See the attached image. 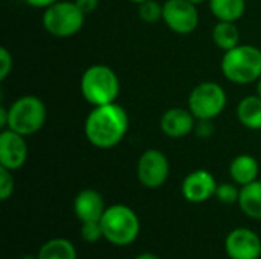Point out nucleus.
<instances>
[{
  "mask_svg": "<svg viewBox=\"0 0 261 259\" xmlns=\"http://www.w3.org/2000/svg\"><path fill=\"white\" fill-rule=\"evenodd\" d=\"M220 69L232 84H254L261 78V49L254 44H239L223 52Z\"/></svg>",
  "mask_w": 261,
  "mask_h": 259,
  "instance_id": "obj_3",
  "label": "nucleus"
},
{
  "mask_svg": "<svg viewBox=\"0 0 261 259\" xmlns=\"http://www.w3.org/2000/svg\"><path fill=\"white\" fill-rule=\"evenodd\" d=\"M73 2L86 15H89L93 11H96V8L99 5V0H73Z\"/></svg>",
  "mask_w": 261,
  "mask_h": 259,
  "instance_id": "obj_27",
  "label": "nucleus"
},
{
  "mask_svg": "<svg viewBox=\"0 0 261 259\" xmlns=\"http://www.w3.org/2000/svg\"><path fill=\"white\" fill-rule=\"evenodd\" d=\"M20 259H38L37 255H23V256H20Z\"/></svg>",
  "mask_w": 261,
  "mask_h": 259,
  "instance_id": "obj_31",
  "label": "nucleus"
},
{
  "mask_svg": "<svg viewBox=\"0 0 261 259\" xmlns=\"http://www.w3.org/2000/svg\"><path fill=\"white\" fill-rule=\"evenodd\" d=\"M257 95L261 96V78L257 81Z\"/></svg>",
  "mask_w": 261,
  "mask_h": 259,
  "instance_id": "obj_33",
  "label": "nucleus"
},
{
  "mask_svg": "<svg viewBox=\"0 0 261 259\" xmlns=\"http://www.w3.org/2000/svg\"><path fill=\"white\" fill-rule=\"evenodd\" d=\"M104 240L116 247H127L133 244L141 232V221L138 214L127 205L116 203L107 206L101 220Z\"/></svg>",
  "mask_w": 261,
  "mask_h": 259,
  "instance_id": "obj_4",
  "label": "nucleus"
},
{
  "mask_svg": "<svg viewBox=\"0 0 261 259\" xmlns=\"http://www.w3.org/2000/svg\"><path fill=\"white\" fill-rule=\"evenodd\" d=\"M47 119L46 104L34 95L17 98L8 107V127L9 130L28 137L38 133Z\"/></svg>",
  "mask_w": 261,
  "mask_h": 259,
  "instance_id": "obj_5",
  "label": "nucleus"
},
{
  "mask_svg": "<svg viewBox=\"0 0 261 259\" xmlns=\"http://www.w3.org/2000/svg\"><path fill=\"white\" fill-rule=\"evenodd\" d=\"M237 205L246 217L261 220V180L240 186V198Z\"/></svg>",
  "mask_w": 261,
  "mask_h": 259,
  "instance_id": "obj_17",
  "label": "nucleus"
},
{
  "mask_svg": "<svg viewBox=\"0 0 261 259\" xmlns=\"http://www.w3.org/2000/svg\"><path fill=\"white\" fill-rule=\"evenodd\" d=\"M208 3L217 21L236 23L246 12V0H208Z\"/></svg>",
  "mask_w": 261,
  "mask_h": 259,
  "instance_id": "obj_18",
  "label": "nucleus"
},
{
  "mask_svg": "<svg viewBox=\"0 0 261 259\" xmlns=\"http://www.w3.org/2000/svg\"><path fill=\"white\" fill-rule=\"evenodd\" d=\"M14 60L6 47H0V81H5L12 72Z\"/></svg>",
  "mask_w": 261,
  "mask_h": 259,
  "instance_id": "obj_25",
  "label": "nucleus"
},
{
  "mask_svg": "<svg viewBox=\"0 0 261 259\" xmlns=\"http://www.w3.org/2000/svg\"><path fill=\"white\" fill-rule=\"evenodd\" d=\"M80 235H81V240L89 244H95L99 240H104V234H102V227H101L99 221L81 223Z\"/></svg>",
  "mask_w": 261,
  "mask_h": 259,
  "instance_id": "obj_23",
  "label": "nucleus"
},
{
  "mask_svg": "<svg viewBox=\"0 0 261 259\" xmlns=\"http://www.w3.org/2000/svg\"><path fill=\"white\" fill-rule=\"evenodd\" d=\"M225 252L229 259H260L261 238L248 227H236L225 238Z\"/></svg>",
  "mask_w": 261,
  "mask_h": 259,
  "instance_id": "obj_10",
  "label": "nucleus"
},
{
  "mask_svg": "<svg viewBox=\"0 0 261 259\" xmlns=\"http://www.w3.org/2000/svg\"><path fill=\"white\" fill-rule=\"evenodd\" d=\"M162 21L174 34L179 35L193 34L200 21L197 5L188 0H165Z\"/></svg>",
  "mask_w": 261,
  "mask_h": 259,
  "instance_id": "obj_9",
  "label": "nucleus"
},
{
  "mask_svg": "<svg viewBox=\"0 0 261 259\" xmlns=\"http://www.w3.org/2000/svg\"><path fill=\"white\" fill-rule=\"evenodd\" d=\"M136 174L139 183L144 188L158 189L167 182L170 176V160L162 151L156 148L145 150L138 159Z\"/></svg>",
  "mask_w": 261,
  "mask_h": 259,
  "instance_id": "obj_8",
  "label": "nucleus"
},
{
  "mask_svg": "<svg viewBox=\"0 0 261 259\" xmlns=\"http://www.w3.org/2000/svg\"><path fill=\"white\" fill-rule=\"evenodd\" d=\"M222 205H237L240 198V188L237 183H220L214 195Z\"/></svg>",
  "mask_w": 261,
  "mask_h": 259,
  "instance_id": "obj_22",
  "label": "nucleus"
},
{
  "mask_svg": "<svg viewBox=\"0 0 261 259\" xmlns=\"http://www.w3.org/2000/svg\"><path fill=\"white\" fill-rule=\"evenodd\" d=\"M128 2H132V3H136V5H139V3H142V2H145V0H128Z\"/></svg>",
  "mask_w": 261,
  "mask_h": 259,
  "instance_id": "obj_34",
  "label": "nucleus"
},
{
  "mask_svg": "<svg viewBox=\"0 0 261 259\" xmlns=\"http://www.w3.org/2000/svg\"><path fill=\"white\" fill-rule=\"evenodd\" d=\"M80 90L92 107L116 102L121 93V81L116 72L106 64L87 67L80 79Z\"/></svg>",
  "mask_w": 261,
  "mask_h": 259,
  "instance_id": "obj_2",
  "label": "nucleus"
},
{
  "mask_svg": "<svg viewBox=\"0 0 261 259\" xmlns=\"http://www.w3.org/2000/svg\"><path fill=\"white\" fill-rule=\"evenodd\" d=\"M29 6H32V8H38V9H46V8H49L50 5H54V3H57V2H60V0H24Z\"/></svg>",
  "mask_w": 261,
  "mask_h": 259,
  "instance_id": "obj_28",
  "label": "nucleus"
},
{
  "mask_svg": "<svg viewBox=\"0 0 261 259\" xmlns=\"http://www.w3.org/2000/svg\"><path fill=\"white\" fill-rule=\"evenodd\" d=\"M226 104L228 95L216 81L197 84L188 96V108L197 121H214L223 113Z\"/></svg>",
  "mask_w": 261,
  "mask_h": 259,
  "instance_id": "obj_7",
  "label": "nucleus"
},
{
  "mask_svg": "<svg viewBox=\"0 0 261 259\" xmlns=\"http://www.w3.org/2000/svg\"><path fill=\"white\" fill-rule=\"evenodd\" d=\"M86 14L70 0H60L43 11L41 24L55 38H69L84 26Z\"/></svg>",
  "mask_w": 261,
  "mask_h": 259,
  "instance_id": "obj_6",
  "label": "nucleus"
},
{
  "mask_svg": "<svg viewBox=\"0 0 261 259\" xmlns=\"http://www.w3.org/2000/svg\"><path fill=\"white\" fill-rule=\"evenodd\" d=\"M260 165L258 160L251 154H239L229 163V176L239 186L249 185L258 180Z\"/></svg>",
  "mask_w": 261,
  "mask_h": 259,
  "instance_id": "obj_15",
  "label": "nucleus"
},
{
  "mask_svg": "<svg viewBox=\"0 0 261 259\" xmlns=\"http://www.w3.org/2000/svg\"><path fill=\"white\" fill-rule=\"evenodd\" d=\"M237 119L248 130H261V96L248 95L237 104Z\"/></svg>",
  "mask_w": 261,
  "mask_h": 259,
  "instance_id": "obj_16",
  "label": "nucleus"
},
{
  "mask_svg": "<svg viewBox=\"0 0 261 259\" xmlns=\"http://www.w3.org/2000/svg\"><path fill=\"white\" fill-rule=\"evenodd\" d=\"M28 142L26 137L5 128L0 133V166L9 171H17L24 166L28 160Z\"/></svg>",
  "mask_w": 261,
  "mask_h": 259,
  "instance_id": "obj_11",
  "label": "nucleus"
},
{
  "mask_svg": "<svg viewBox=\"0 0 261 259\" xmlns=\"http://www.w3.org/2000/svg\"><path fill=\"white\" fill-rule=\"evenodd\" d=\"M194 133L200 139H210L211 136H214L216 127H214L213 121H197L196 128H194Z\"/></svg>",
  "mask_w": 261,
  "mask_h": 259,
  "instance_id": "obj_26",
  "label": "nucleus"
},
{
  "mask_svg": "<svg viewBox=\"0 0 261 259\" xmlns=\"http://www.w3.org/2000/svg\"><path fill=\"white\" fill-rule=\"evenodd\" d=\"M38 259H78L76 247L67 238L47 240L37 253Z\"/></svg>",
  "mask_w": 261,
  "mask_h": 259,
  "instance_id": "obj_19",
  "label": "nucleus"
},
{
  "mask_svg": "<svg viewBox=\"0 0 261 259\" xmlns=\"http://www.w3.org/2000/svg\"><path fill=\"white\" fill-rule=\"evenodd\" d=\"M128 125L127 110L118 102L98 105L90 110L84 121V136L92 147L112 150L124 140Z\"/></svg>",
  "mask_w": 261,
  "mask_h": 259,
  "instance_id": "obj_1",
  "label": "nucleus"
},
{
  "mask_svg": "<svg viewBox=\"0 0 261 259\" xmlns=\"http://www.w3.org/2000/svg\"><path fill=\"white\" fill-rule=\"evenodd\" d=\"M14 189H15V180L12 171L0 166V200L6 202L9 197H12Z\"/></svg>",
  "mask_w": 261,
  "mask_h": 259,
  "instance_id": "obj_24",
  "label": "nucleus"
},
{
  "mask_svg": "<svg viewBox=\"0 0 261 259\" xmlns=\"http://www.w3.org/2000/svg\"><path fill=\"white\" fill-rule=\"evenodd\" d=\"M213 41L214 44L226 52L240 44V31L232 21H217L213 27Z\"/></svg>",
  "mask_w": 261,
  "mask_h": 259,
  "instance_id": "obj_20",
  "label": "nucleus"
},
{
  "mask_svg": "<svg viewBox=\"0 0 261 259\" xmlns=\"http://www.w3.org/2000/svg\"><path fill=\"white\" fill-rule=\"evenodd\" d=\"M106 209L104 198L96 189H83L73 198V214L81 223L99 221Z\"/></svg>",
  "mask_w": 261,
  "mask_h": 259,
  "instance_id": "obj_14",
  "label": "nucleus"
},
{
  "mask_svg": "<svg viewBox=\"0 0 261 259\" xmlns=\"http://www.w3.org/2000/svg\"><path fill=\"white\" fill-rule=\"evenodd\" d=\"M188 2H191V3H194V5H202V3H205V2H208V0H188Z\"/></svg>",
  "mask_w": 261,
  "mask_h": 259,
  "instance_id": "obj_32",
  "label": "nucleus"
},
{
  "mask_svg": "<svg viewBox=\"0 0 261 259\" xmlns=\"http://www.w3.org/2000/svg\"><path fill=\"white\" fill-rule=\"evenodd\" d=\"M217 180L208 169H194L182 182L180 191L187 202L200 205L216 195Z\"/></svg>",
  "mask_w": 261,
  "mask_h": 259,
  "instance_id": "obj_12",
  "label": "nucleus"
},
{
  "mask_svg": "<svg viewBox=\"0 0 261 259\" xmlns=\"http://www.w3.org/2000/svg\"><path fill=\"white\" fill-rule=\"evenodd\" d=\"M135 259H161L156 253H151V252H144V253H139Z\"/></svg>",
  "mask_w": 261,
  "mask_h": 259,
  "instance_id": "obj_30",
  "label": "nucleus"
},
{
  "mask_svg": "<svg viewBox=\"0 0 261 259\" xmlns=\"http://www.w3.org/2000/svg\"><path fill=\"white\" fill-rule=\"evenodd\" d=\"M138 6V15L144 23H158L162 20L164 3H159L158 0H145Z\"/></svg>",
  "mask_w": 261,
  "mask_h": 259,
  "instance_id": "obj_21",
  "label": "nucleus"
},
{
  "mask_svg": "<svg viewBox=\"0 0 261 259\" xmlns=\"http://www.w3.org/2000/svg\"><path fill=\"white\" fill-rule=\"evenodd\" d=\"M0 127L2 130H5L8 127V108L6 107H0Z\"/></svg>",
  "mask_w": 261,
  "mask_h": 259,
  "instance_id": "obj_29",
  "label": "nucleus"
},
{
  "mask_svg": "<svg viewBox=\"0 0 261 259\" xmlns=\"http://www.w3.org/2000/svg\"><path fill=\"white\" fill-rule=\"evenodd\" d=\"M197 119L190 111V108L184 107H171L165 110L161 116V130L170 139H182L188 134L194 133Z\"/></svg>",
  "mask_w": 261,
  "mask_h": 259,
  "instance_id": "obj_13",
  "label": "nucleus"
}]
</instances>
